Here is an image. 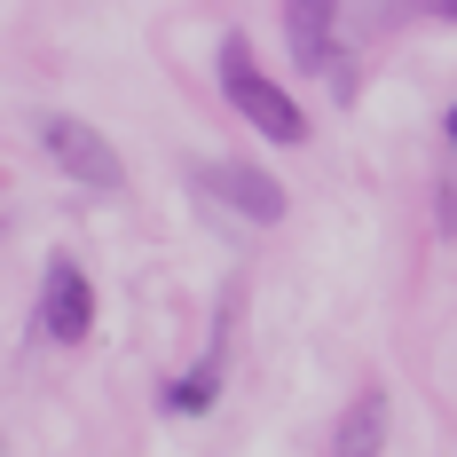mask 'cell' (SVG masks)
I'll list each match as a JSON object with an SVG mask.
<instances>
[{
  "mask_svg": "<svg viewBox=\"0 0 457 457\" xmlns=\"http://www.w3.org/2000/svg\"><path fill=\"white\" fill-rule=\"evenodd\" d=\"M40 142H47V158H55L79 189H119V182H127V158L95 135L87 119H71V111H47V119H40Z\"/></svg>",
  "mask_w": 457,
  "mask_h": 457,
  "instance_id": "obj_2",
  "label": "cell"
},
{
  "mask_svg": "<svg viewBox=\"0 0 457 457\" xmlns=\"http://www.w3.org/2000/svg\"><path fill=\"white\" fill-rule=\"evenodd\" d=\"M228 323H237V300H221V316H213L205 363L189 370V378H174V386L158 395V411H166V418H205V411H213V395H221V378H228Z\"/></svg>",
  "mask_w": 457,
  "mask_h": 457,
  "instance_id": "obj_5",
  "label": "cell"
},
{
  "mask_svg": "<svg viewBox=\"0 0 457 457\" xmlns=\"http://www.w3.org/2000/svg\"><path fill=\"white\" fill-rule=\"evenodd\" d=\"M331 16L339 0H284V40L300 71H331Z\"/></svg>",
  "mask_w": 457,
  "mask_h": 457,
  "instance_id": "obj_6",
  "label": "cell"
},
{
  "mask_svg": "<svg viewBox=\"0 0 457 457\" xmlns=\"http://www.w3.org/2000/svg\"><path fill=\"white\" fill-rule=\"evenodd\" d=\"M197 189H205V197H221L228 213L261 221V228L284 221V182H276L269 166H245V158H213V166H197Z\"/></svg>",
  "mask_w": 457,
  "mask_h": 457,
  "instance_id": "obj_4",
  "label": "cell"
},
{
  "mask_svg": "<svg viewBox=\"0 0 457 457\" xmlns=\"http://www.w3.org/2000/svg\"><path fill=\"white\" fill-rule=\"evenodd\" d=\"M434 16H442V24H457V0H434Z\"/></svg>",
  "mask_w": 457,
  "mask_h": 457,
  "instance_id": "obj_8",
  "label": "cell"
},
{
  "mask_svg": "<svg viewBox=\"0 0 457 457\" xmlns=\"http://www.w3.org/2000/svg\"><path fill=\"white\" fill-rule=\"evenodd\" d=\"M221 95L237 103V119H245V127H261L269 142H284V150H292V142H308V111H300V103H292V95L253 63V40H245V32H228V40H221Z\"/></svg>",
  "mask_w": 457,
  "mask_h": 457,
  "instance_id": "obj_1",
  "label": "cell"
},
{
  "mask_svg": "<svg viewBox=\"0 0 457 457\" xmlns=\"http://www.w3.org/2000/svg\"><path fill=\"white\" fill-rule=\"evenodd\" d=\"M450 150H457V103H450Z\"/></svg>",
  "mask_w": 457,
  "mask_h": 457,
  "instance_id": "obj_9",
  "label": "cell"
},
{
  "mask_svg": "<svg viewBox=\"0 0 457 457\" xmlns=\"http://www.w3.org/2000/svg\"><path fill=\"white\" fill-rule=\"evenodd\" d=\"M95 331V284L87 269L71 261V253H55L40 276V339H55V347H79Z\"/></svg>",
  "mask_w": 457,
  "mask_h": 457,
  "instance_id": "obj_3",
  "label": "cell"
},
{
  "mask_svg": "<svg viewBox=\"0 0 457 457\" xmlns=\"http://www.w3.org/2000/svg\"><path fill=\"white\" fill-rule=\"evenodd\" d=\"M386 395H378V386H363V395H355V403H347V418H339V426H331V457H378L386 450Z\"/></svg>",
  "mask_w": 457,
  "mask_h": 457,
  "instance_id": "obj_7",
  "label": "cell"
}]
</instances>
